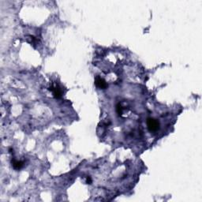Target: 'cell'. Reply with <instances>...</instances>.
<instances>
[{"label":"cell","instance_id":"1","mask_svg":"<svg viewBox=\"0 0 202 202\" xmlns=\"http://www.w3.org/2000/svg\"><path fill=\"white\" fill-rule=\"evenodd\" d=\"M147 126L150 132L156 133L160 129V122L155 118H149L147 119Z\"/></svg>","mask_w":202,"mask_h":202},{"label":"cell","instance_id":"2","mask_svg":"<svg viewBox=\"0 0 202 202\" xmlns=\"http://www.w3.org/2000/svg\"><path fill=\"white\" fill-rule=\"evenodd\" d=\"M95 86L100 89H106L107 88V82H105L104 79L99 77V76H97L95 78Z\"/></svg>","mask_w":202,"mask_h":202},{"label":"cell","instance_id":"3","mask_svg":"<svg viewBox=\"0 0 202 202\" xmlns=\"http://www.w3.org/2000/svg\"><path fill=\"white\" fill-rule=\"evenodd\" d=\"M49 90L52 92L55 98L59 99L62 97V90H61V89H60L58 85H53V86H50V87L49 88Z\"/></svg>","mask_w":202,"mask_h":202},{"label":"cell","instance_id":"4","mask_svg":"<svg viewBox=\"0 0 202 202\" xmlns=\"http://www.w3.org/2000/svg\"><path fill=\"white\" fill-rule=\"evenodd\" d=\"M12 165L15 170H21L24 166V163L22 161H18V160H12Z\"/></svg>","mask_w":202,"mask_h":202},{"label":"cell","instance_id":"5","mask_svg":"<svg viewBox=\"0 0 202 202\" xmlns=\"http://www.w3.org/2000/svg\"><path fill=\"white\" fill-rule=\"evenodd\" d=\"M122 111H123V108L122 107V105H121L120 104H117V106H116V111L118 113V115H122Z\"/></svg>","mask_w":202,"mask_h":202},{"label":"cell","instance_id":"6","mask_svg":"<svg viewBox=\"0 0 202 202\" xmlns=\"http://www.w3.org/2000/svg\"><path fill=\"white\" fill-rule=\"evenodd\" d=\"M92 182H93V180L91 178V177L88 176L87 178H86V183H87V184H91Z\"/></svg>","mask_w":202,"mask_h":202}]
</instances>
